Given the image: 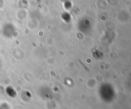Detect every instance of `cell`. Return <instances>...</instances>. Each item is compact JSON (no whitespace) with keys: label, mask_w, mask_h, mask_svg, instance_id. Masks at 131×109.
<instances>
[{"label":"cell","mask_w":131,"mask_h":109,"mask_svg":"<svg viewBox=\"0 0 131 109\" xmlns=\"http://www.w3.org/2000/svg\"><path fill=\"white\" fill-rule=\"evenodd\" d=\"M78 61H79V63H81V65H82V66H83V68H84V69H85V70H86V71H90V70H89V68H88V67H87V66H86V65H84V63H83V62H82V61H81V59H78Z\"/></svg>","instance_id":"1"}]
</instances>
